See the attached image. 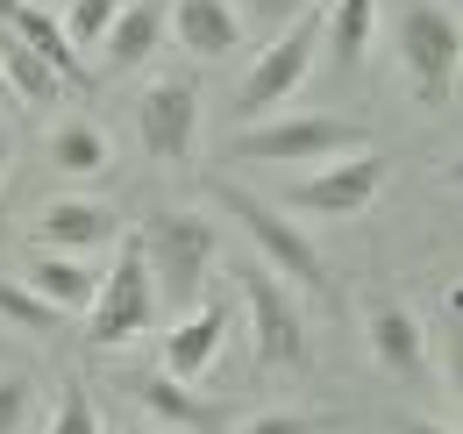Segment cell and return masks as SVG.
<instances>
[{"mask_svg":"<svg viewBox=\"0 0 463 434\" xmlns=\"http://www.w3.org/2000/svg\"><path fill=\"white\" fill-rule=\"evenodd\" d=\"M229 7H235L242 29H264V36H271V29H286L292 14H307V7H321V0H229Z\"/></svg>","mask_w":463,"mask_h":434,"instance_id":"25","label":"cell"},{"mask_svg":"<svg viewBox=\"0 0 463 434\" xmlns=\"http://www.w3.org/2000/svg\"><path fill=\"white\" fill-rule=\"evenodd\" d=\"M36 420V378L29 371H7L0 378V434H22Z\"/></svg>","mask_w":463,"mask_h":434,"instance_id":"24","label":"cell"},{"mask_svg":"<svg viewBox=\"0 0 463 434\" xmlns=\"http://www.w3.org/2000/svg\"><path fill=\"white\" fill-rule=\"evenodd\" d=\"M0 242H7V200H0Z\"/></svg>","mask_w":463,"mask_h":434,"instance_id":"29","label":"cell"},{"mask_svg":"<svg viewBox=\"0 0 463 434\" xmlns=\"http://www.w3.org/2000/svg\"><path fill=\"white\" fill-rule=\"evenodd\" d=\"M128 434H165V428H150V420H143V428H128Z\"/></svg>","mask_w":463,"mask_h":434,"instance_id":"30","label":"cell"},{"mask_svg":"<svg viewBox=\"0 0 463 434\" xmlns=\"http://www.w3.org/2000/svg\"><path fill=\"white\" fill-rule=\"evenodd\" d=\"M0 321H14V327H29V335H43V327H58L64 314H51L22 278H0Z\"/></svg>","mask_w":463,"mask_h":434,"instance_id":"23","label":"cell"},{"mask_svg":"<svg viewBox=\"0 0 463 434\" xmlns=\"http://www.w3.org/2000/svg\"><path fill=\"white\" fill-rule=\"evenodd\" d=\"M222 207H229L235 228L257 242V264H264V271H279L292 292H328V264H321V250H314L307 228H292L271 200H257V193H242V185H222Z\"/></svg>","mask_w":463,"mask_h":434,"instance_id":"5","label":"cell"},{"mask_svg":"<svg viewBox=\"0 0 463 434\" xmlns=\"http://www.w3.org/2000/svg\"><path fill=\"white\" fill-rule=\"evenodd\" d=\"M364 342H371V363L392 371V378H420L428 371V327L413 321L400 299H371L364 307Z\"/></svg>","mask_w":463,"mask_h":434,"instance_id":"14","label":"cell"},{"mask_svg":"<svg viewBox=\"0 0 463 434\" xmlns=\"http://www.w3.org/2000/svg\"><path fill=\"white\" fill-rule=\"evenodd\" d=\"M128 392H136V406L150 413V428H214V406H207V399H200L193 384L165 378V371H150V378H136Z\"/></svg>","mask_w":463,"mask_h":434,"instance_id":"19","label":"cell"},{"mask_svg":"<svg viewBox=\"0 0 463 434\" xmlns=\"http://www.w3.org/2000/svg\"><path fill=\"white\" fill-rule=\"evenodd\" d=\"M121 235V214L108 200H51L36 214V250H64V257H93Z\"/></svg>","mask_w":463,"mask_h":434,"instance_id":"13","label":"cell"},{"mask_svg":"<svg viewBox=\"0 0 463 434\" xmlns=\"http://www.w3.org/2000/svg\"><path fill=\"white\" fill-rule=\"evenodd\" d=\"M242 434H328L321 413H292V406H271V413H250Z\"/></svg>","mask_w":463,"mask_h":434,"instance_id":"26","label":"cell"},{"mask_svg":"<svg viewBox=\"0 0 463 434\" xmlns=\"http://www.w3.org/2000/svg\"><path fill=\"white\" fill-rule=\"evenodd\" d=\"M378 36V0H321V57H335V71H356Z\"/></svg>","mask_w":463,"mask_h":434,"instance_id":"17","label":"cell"},{"mask_svg":"<svg viewBox=\"0 0 463 434\" xmlns=\"http://www.w3.org/2000/svg\"><path fill=\"white\" fill-rule=\"evenodd\" d=\"M7 164H14V143H7V136H0V178H7Z\"/></svg>","mask_w":463,"mask_h":434,"instance_id":"28","label":"cell"},{"mask_svg":"<svg viewBox=\"0 0 463 434\" xmlns=\"http://www.w3.org/2000/svg\"><path fill=\"white\" fill-rule=\"evenodd\" d=\"M222 342H229V299H200V307H185L178 327L165 335V378L200 384L214 363H222Z\"/></svg>","mask_w":463,"mask_h":434,"instance_id":"10","label":"cell"},{"mask_svg":"<svg viewBox=\"0 0 463 434\" xmlns=\"http://www.w3.org/2000/svg\"><path fill=\"white\" fill-rule=\"evenodd\" d=\"M22 285L51 307V314H86L93 307V292H100V271L86 264V257H64V250H36L29 264H22Z\"/></svg>","mask_w":463,"mask_h":434,"instance_id":"16","label":"cell"},{"mask_svg":"<svg viewBox=\"0 0 463 434\" xmlns=\"http://www.w3.org/2000/svg\"><path fill=\"white\" fill-rule=\"evenodd\" d=\"M385 434H457V428H442V420H420V413H400Z\"/></svg>","mask_w":463,"mask_h":434,"instance_id":"27","label":"cell"},{"mask_svg":"<svg viewBox=\"0 0 463 434\" xmlns=\"http://www.w3.org/2000/svg\"><path fill=\"white\" fill-rule=\"evenodd\" d=\"M43 434H108V428H100V406H93V392H86L79 378L58 392V406H51Z\"/></svg>","mask_w":463,"mask_h":434,"instance_id":"22","label":"cell"},{"mask_svg":"<svg viewBox=\"0 0 463 434\" xmlns=\"http://www.w3.org/2000/svg\"><path fill=\"white\" fill-rule=\"evenodd\" d=\"M136 143H143V157H157V164H193V143H200V79L193 71H172V79L143 86Z\"/></svg>","mask_w":463,"mask_h":434,"instance_id":"9","label":"cell"},{"mask_svg":"<svg viewBox=\"0 0 463 434\" xmlns=\"http://www.w3.org/2000/svg\"><path fill=\"white\" fill-rule=\"evenodd\" d=\"M165 29L193 64H222L242 43V22H235L229 0H165Z\"/></svg>","mask_w":463,"mask_h":434,"instance_id":"12","label":"cell"},{"mask_svg":"<svg viewBox=\"0 0 463 434\" xmlns=\"http://www.w3.org/2000/svg\"><path fill=\"white\" fill-rule=\"evenodd\" d=\"M242 292V314H250V349H257V371H299L307 363V314L292 299V285L264 264H242L235 271Z\"/></svg>","mask_w":463,"mask_h":434,"instance_id":"6","label":"cell"},{"mask_svg":"<svg viewBox=\"0 0 463 434\" xmlns=\"http://www.w3.org/2000/svg\"><path fill=\"white\" fill-rule=\"evenodd\" d=\"M108 164H115V150H108L100 121H58L51 128V171L58 178H100Z\"/></svg>","mask_w":463,"mask_h":434,"instance_id":"20","label":"cell"},{"mask_svg":"<svg viewBox=\"0 0 463 434\" xmlns=\"http://www.w3.org/2000/svg\"><path fill=\"white\" fill-rule=\"evenodd\" d=\"M0 29L7 36H22L29 51L43 57L51 71H58L64 86H93V71H86V57L71 51V36H64V22L43 7V0H0Z\"/></svg>","mask_w":463,"mask_h":434,"instance_id":"15","label":"cell"},{"mask_svg":"<svg viewBox=\"0 0 463 434\" xmlns=\"http://www.w3.org/2000/svg\"><path fill=\"white\" fill-rule=\"evenodd\" d=\"M0 86H7V93H14L22 108H58L64 93H71L58 71H51L43 57L29 51L22 36H7V29H0Z\"/></svg>","mask_w":463,"mask_h":434,"instance_id":"18","label":"cell"},{"mask_svg":"<svg viewBox=\"0 0 463 434\" xmlns=\"http://www.w3.org/2000/svg\"><path fill=\"white\" fill-rule=\"evenodd\" d=\"M392 43H400V64L413 71V93H420V100H442L449 79H457V57H463L457 7L413 0V7L400 14V29H392Z\"/></svg>","mask_w":463,"mask_h":434,"instance_id":"8","label":"cell"},{"mask_svg":"<svg viewBox=\"0 0 463 434\" xmlns=\"http://www.w3.org/2000/svg\"><path fill=\"white\" fill-rule=\"evenodd\" d=\"M157 51H165V0H121L108 36L93 43V57H100L93 79H128V71H143Z\"/></svg>","mask_w":463,"mask_h":434,"instance_id":"11","label":"cell"},{"mask_svg":"<svg viewBox=\"0 0 463 434\" xmlns=\"http://www.w3.org/2000/svg\"><path fill=\"white\" fill-rule=\"evenodd\" d=\"M121 14V0H71L58 22H64V36H71V51L79 57H93V43L108 36V22Z\"/></svg>","mask_w":463,"mask_h":434,"instance_id":"21","label":"cell"},{"mask_svg":"<svg viewBox=\"0 0 463 434\" xmlns=\"http://www.w3.org/2000/svg\"><path fill=\"white\" fill-rule=\"evenodd\" d=\"M385 171H392V164L378 157L371 143H364V150H343V157H328V164H314V171H299V178L286 185V207H292V214L349 221V214H364V207L385 193Z\"/></svg>","mask_w":463,"mask_h":434,"instance_id":"7","label":"cell"},{"mask_svg":"<svg viewBox=\"0 0 463 434\" xmlns=\"http://www.w3.org/2000/svg\"><path fill=\"white\" fill-rule=\"evenodd\" d=\"M314 64H321V7H307V14H292L286 29H271V43L250 57V71H242V86H235V128L279 114L292 93L314 79Z\"/></svg>","mask_w":463,"mask_h":434,"instance_id":"2","label":"cell"},{"mask_svg":"<svg viewBox=\"0 0 463 434\" xmlns=\"http://www.w3.org/2000/svg\"><path fill=\"white\" fill-rule=\"evenodd\" d=\"M157 314H165V307H157V285H150V264H143V235L121 228L115 264L100 271V292H93V307H86V342H93V349H121V342L150 335Z\"/></svg>","mask_w":463,"mask_h":434,"instance_id":"3","label":"cell"},{"mask_svg":"<svg viewBox=\"0 0 463 434\" xmlns=\"http://www.w3.org/2000/svg\"><path fill=\"white\" fill-rule=\"evenodd\" d=\"M371 128L349 114H264L250 128H235L229 157L235 164H328L343 150H364Z\"/></svg>","mask_w":463,"mask_h":434,"instance_id":"4","label":"cell"},{"mask_svg":"<svg viewBox=\"0 0 463 434\" xmlns=\"http://www.w3.org/2000/svg\"><path fill=\"white\" fill-rule=\"evenodd\" d=\"M143 264H150V285H157V307H200L207 299V278H214V257H222V228L200 214V207H165L143 228Z\"/></svg>","mask_w":463,"mask_h":434,"instance_id":"1","label":"cell"}]
</instances>
